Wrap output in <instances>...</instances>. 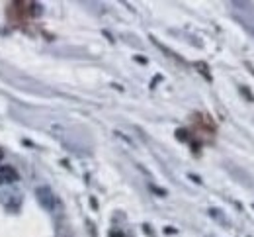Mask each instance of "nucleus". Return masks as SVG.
Segmentation results:
<instances>
[{
	"instance_id": "nucleus-1",
	"label": "nucleus",
	"mask_w": 254,
	"mask_h": 237,
	"mask_svg": "<svg viewBox=\"0 0 254 237\" xmlns=\"http://www.w3.org/2000/svg\"><path fill=\"white\" fill-rule=\"evenodd\" d=\"M35 196H37L39 204H41L45 210H53V208H55V196H53L51 188L41 186V188H37V190H35Z\"/></svg>"
},
{
	"instance_id": "nucleus-2",
	"label": "nucleus",
	"mask_w": 254,
	"mask_h": 237,
	"mask_svg": "<svg viewBox=\"0 0 254 237\" xmlns=\"http://www.w3.org/2000/svg\"><path fill=\"white\" fill-rule=\"evenodd\" d=\"M18 170L12 169L10 165H0V184H10L18 180Z\"/></svg>"
},
{
	"instance_id": "nucleus-3",
	"label": "nucleus",
	"mask_w": 254,
	"mask_h": 237,
	"mask_svg": "<svg viewBox=\"0 0 254 237\" xmlns=\"http://www.w3.org/2000/svg\"><path fill=\"white\" fill-rule=\"evenodd\" d=\"M110 237H126V236H124L122 232H112V236H110Z\"/></svg>"
},
{
	"instance_id": "nucleus-4",
	"label": "nucleus",
	"mask_w": 254,
	"mask_h": 237,
	"mask_svg": "<svg viewBox=\"0 0 254 237\" xmlns=\"http://www.w3.org/2000/svg\"><path fill=\"white\" fill-rule=\"evenodd\" d=\"M2 157H4V151H2V147H0V159H2Z\"/></svg>"
}]
</instances>
